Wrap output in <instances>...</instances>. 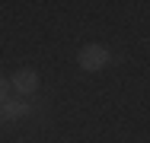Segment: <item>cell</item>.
I'll list each match as a JSON object with an SVG mask.
<instances>
[{
	"mask_svg": "<svg viewBox=\"0 0 150 143\" xmlns=\"http://www.w3.org/2000/svg\"><path fill=\"white\" fill-rule=\"evenodd\" d=\"M10 89L16 92V95H32V92H38V73L32 70V67H23V70H16L13 76H10Z\"/></svg>",
	"mask_w": 150,
	"mask_h": 143,
	"instance_id": "2",
	"label": "cell"
},
{
	"mask_svg": "<svg viewBox=\"0 0 150 143\" xmlns=\"http://www.w3.org/2000/svg\"><path fill=\"white\" fill-rule=\"evenodd\" d=\"M6 95H10V80L0 73V102H6Z\"/></svg>",
	"mask_w": 150,
	"mask_h": 143,
	"instance_id": "4",
	"label": "cell"
},
{
	"mask_svg": "<svg viewBox=\"0 0 150 143\" xmlns=\"http://www.w3.org/2000/svg\"><path fill=\"white\" fill-rule=\"evenodd\" d=\"M29 114H32L29 102H0V121H6V124L23 121V118H29Z\"/></svg>",
	"mask_w": 150,
	"mask_h": 143,
	"instance_id": "3",
	"label": "cell"
},
{
	"mask_svg": "<svg viewBox=\"0 0 150 143\" xmlns=\"http://www.w3.org/2000/svg\"><path fill=\"white\" fill-rule=\"evenodd\" d=\"M109 60H112L109 48H105V45H96V41L83 45V48H80V54H77V64H80V70H86V73H99V70H102Z\"/></svg>",
	"mask_w": 150,
	"mask_h": 143,
	"instance_id": "1",
	"label": "cell"
}]
</instances>
